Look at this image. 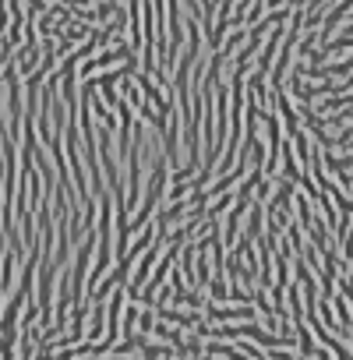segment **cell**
I'll list each match as a JSON object with an SVG mask.
<instances>
[{
	"instance_id": "cell-1",
	"label": "cell",
	"mask_w": 353,
	"mask_h": 360,
	"mask_svg": "<svg viewBox=\"0 0 353 360\" xmlns=\"http://www.w3.org/2000/svg\"><path fill=\"white\" fill-rule=\"evenodd\" d=\"M134 57V50L131 46H117V50H106L103 57H96V60H85V67H81V74L88 78L92 71H99V67H110V64H120V60H131Z\"/></svg>"
},
{
	"instance_id": "cell-2",
	"label": "cell",
	"mask_w": 353,
	"mask_h": 360,
	"mask_svg": "<svg viewBox=\"0 0 353 360\" xmlns=\"http://www.w3.org/2000/svg\"><path fill=\"white\" fill-rule=\"evenodd\" d=\"M212 318H219V321H240V318H254V311H247V307H226V311H209Z\"/></svg>"
}]
</instances>
